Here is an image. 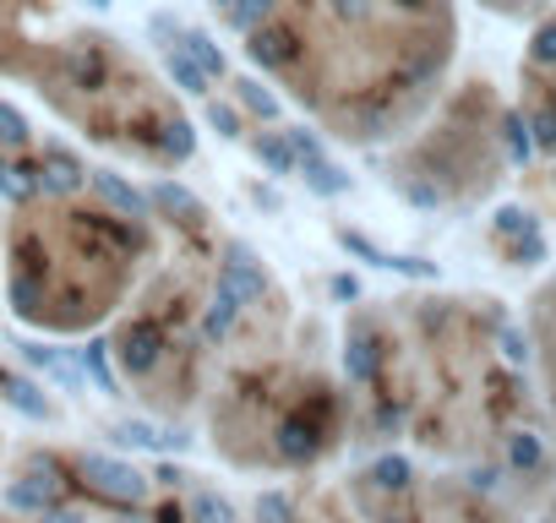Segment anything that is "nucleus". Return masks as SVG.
I'll return each instance as SVG.
<instances>
[{
	"label": "nucleus",
	"mask_w": 556,
	"mask_h": 523,
	"mask_svg": "<svg viewBox=\"0 0 556 523\" xmlns=\"http://www.w3.org/2000/svg\"><path fill=\"white\" fill-rule=\"evenodd\" d=\"M245 55H251L262 72H285V66L301 61V34H295L290 23H262V28H251Z\"/></svg>",
	"instance_id": "nucleus-1"
},
{
	"label": "nucleus",
	"mask_w": 556,
	"mask_h": 523,
	"mask_svg": "<svg viewBox=\"0 0 556 523\" xmlns=\"http://www.w3.org/2000/svg\"><path fill=\"white\" fill-rule=\"evenodd\" d=\"M83 480H93L104 496H115V501H142L148 496V480L131 469V463H115V458H99V452H88L83 458Z\"/></svg>",
	"instance_id": "nucleus-2"
},
{
	"label": "nucleus",
	"mask_w": 556,
	"mask_h": 523,
	"mask_svg": "<svg viewBox=\"0 0 556 523\" xmlns=\"http://www.w3.org/2000/svg\"><path fill=\"white\" fill-rule=\"evenodd\" d=\"M121 366L131 371V377H148L153 366H159V355H164V333H159V322H148V317H137V322H126V333H121Z\"/></svg>",
	"instance_id": "nucleus-3"
},
{
	"label": "nucleus",
	"mask_w": 556,
	"mask_h": 523,
	"mask_svg": "<svg viewBox=\"0 0 556 523\" xmlns=\"http://www.w3.org/2000/svg\"><path fill=\"white\" fill-rule=\"evenodd\" d=\"M317 447H323V420H306V414H290L273 436V452L285 463H306V458H317Z\"/></svg>",
	"instance_id": "nucleus-4"
},
{
	"label": "nucleus",
	"mask_w": 556,
	"mask_h": 523,
	"mask_svg": "<svg viewBox=\"0 0 556 523\" xmlns=\"http://www.w3.org/2000/svg\"><path fill=\"white\" fill-rule=\"evenodd\" d=\"M39 191H45V196H72V191H83V164H77L66 148H50L45 164H39Z\"/></svg>",
	"instance_id": "nucleus-5"
},
{
	"label": "nucleus",
	"mask_w": 556,
	"mask_h": 523,
	"mask_svg": "<svg viewBox=\"0 0 556 523\" xmlns=\"http://www.w3.org/2000/svg\"><path fill=\"white\" fill-rule=\"evenodd\" d=\"M218 279L240 295V306L262 301V273H256V262L245 256V245H229V262H224V273H218Z\"/></svg>",
	"instance_id": "nucleus-6"
},
{
	"label": "nucleus",
	"mask_w": 556,
	"mask_h": 523,
	"mask_svg": "<svg viewBox=\"0 0 556 523\" xmlns=\"http://www.w3.org/2000/svg\"><path fill=\"white\" fill-rule=\"evenodd\" d=\"M93 186H99V196H104L110 207H121V213H131V218H148V207H153V196H142L137 186H126L115 169H93Z\"/></svg>",
	"instance_id": "nucleus-7"
},
{
	"label": "nucleus",
	"mask_w": 556,
	"mask_h": 523,
	"mask_svg": "<svg viewBox=\"0 0 556 523\" xmlns=\"http://www.w3.org/2000/svg\"><path fill=\"white\" fill-rule=\"evenodd\" d=\"M344 371H350V382H377V339L366 333V328H355L350 333V344H344Z\"/></svg>",
	"instance_id": "nucleus-8"
},
{
	"label": "nucleus",
	"mask_w": 556,
	"mask_h": 523,
	"mask_svg": "<svg viewBox=\"0 0 556 523\" xmlns=\"http://www.w3.org/2000/svg\"><path fill=\"white\" fill-rule=\"evenodd\" d=\"M0 398H7L12 409H23L28 420H45V414H50V404H45V393H39L34 382H23V377H12V371H0Z\"/></svg>",
	"instance_id": "nucleus-9"
},
{
	"label": "nucleus",
	"mask_w": 556,
	"mask_h": 523,
	"mask_svg": "<svg viewBox=\"0 0 556 523\" xmlns=\"http://www.w3.org/2000/svg\"><path fill=\"white\" fill-rule=\"evenodd\" d=\"M153 207L175 213L180 224H202V218H207V207H202V202H197L186 186H169V180H164V186H153Z\"/></svg>",
	"instance_id": "nucleus-10"
},
{
	"label": "nucleus",
	"mask_w": 556,
	"mask_h": 523,
	"mask_svg": "<svg viewBox=\"0 0 556 523\" xmlns=\"http://www.w3.org/2000/svg\"><path fill=\"white\" fill-rule=\"evenodd\" d=\"M235 317H240V295L218 279V290H213V306H207V317H202V333L207 339H224L229 328H235Z\"/></svg>",
	"instance_id": "nucleus-11"
},
{
	"label": "nucleus",
	"mask_w": 556,
	"mask_h": 523,
	"mask_svg": "<svg viewBox=\"0 0 556 523\" xmlns=\"http://www.w3.org/2000/svg\"><path fill=\"white\" fill-rule=\"evenodd\" d=\"M0 196H12V202L39 196V169H23V164H12V158H0Z\"/></svg>",
	"instance_id": "nucleus-12"
},
{
	"label": "nucleus",
	"mask_w": 556,
	"mask_h": 523,
	"mask_svg": "<svg viewBox=\"0 0 556 523\" xmlns=\"http://www.w3.org/2000/svg\"><path fill=\"white\" fill-rule=\"evenodd\" d=\"M180 50H186V55H191V61H197V66H202L207 77H224V50H218V44H213V39L202 34V28L180 34Z\"/></svg>",
	"instance_id": "nucleus-13"
},
{
	"label": "nucleus",
	"mask_w": 556,
	"mask_h": 523,
	"mask_svg": "<svg viewBox=\"0 0 556 523\" xmlns=\"http://www.w3.org/2000/svg\"><path fill=\"white\" fill-rule=\"evenodd\" d=\"M61 66H66L72 88H99V82H104V55H99V50H72Z\"/></svg>",
	"instance_id": "nucleus-14"
},
{
	"label": "nucleus",
	"mask_w": 556,
	"mask_h": 523,
	"mask_svg": "<svg viewBox=\"0 0 556 523\" xmlns=\"http://www.w3.org/2000/svg\"><path fill=\"white\" fill-rule=\"evenodd\" d=\"M169 77L180 82V93H197V99L207 93V72H202V66H197V61H191L180 44H169Z\"/></svg>",
	"instance_id": "nucleus-15"
},
{
	"label": "nucleus",
	"mask_w": 556,
	"mask_h": 523,
	"mask_svg": "<svg viewBox=\"0 0 556 523\" xmlns=\"http://www.w3.org/2000/svg\"><path fill=\"white\" fill-rule=\"evenodd\" d=\"M306 186H312L317 196H339V191H350V175L333 169L328 158H306Z\"/></svg>",
	"instance_id": "nucleus-16"
},
{
	"label": "nucleus",
	"mask_w": 556,
	"mask_h": 523,
	"mask_svg": "<svg viewBox=\"0 0 556 523\" xmlns=\"http://www.w3.org/2000/svg\"><path fill=\"white\" fill-rule=\"evenodd\" d=\"M273 12H278V0H235V7H229V23H235L240 34H251V28L273 23Z\"/></svg>",
	"instance_id": "nucleus-17"
},
{
	"label": "nucleus",
	"mask_w": 556,
	"mask_h": 523,
	"mask_svg": "<svg viewBox=\"0 0 556 523\" xmlns=\"http://www.w3.org/2000/svg\"><path fill=\"white\" fill-rule=\"evenodd\" d=\"M256 158H262L273 175H290V169H295V148H290V137H256Z\"/></svg>",
	"instance_id": "nucleus-18"
},
{
	"label": "nucleus",
	"mask_w": 556,
	"mask_h": 523,
	"mask_svg": "<svg viewBox=\"0 0 556 523\" xmlns=\"http://www.w3.org/2000/svg\"><path fill=\"white\" fill-rule=\"evenodd\" d=\"M191 148H197V137H191L186 120H164V126H159V153H169V158H191Z\"/></svg>",
	"instance_id": "nucleus-19"
},
{
	"label": "nucleus",
	"mask_w": 556,
	"mask_h": 523,
	"mask_svg": "<svg viewBox=\"0 0 556 523\" xmlns=\"http://www.w3.org/2000/svg\"><path fill=\"white\" fill-rule=\"evenodd\" d=\"M104 349H110V344H99V339H93L88 349H77V366H83V371H88V377H93L104 393H115V377H110V355H104Z\"/></svg>",
	"instance_id": "nucleus-20"
},
{
	"label": "nucleus",
	"mask_w": 556,
	"mask_h": 523,
	"mask_svg": "<svg viewBox=\"0 0 556 523\" xmlns=\"http://www.w3.org/2000/svg\"><path fill=\"white\" fill-rule=\"evenodd\" d=\"M235 93H240V104H245V110H256L262 120H273V115H278V99H273V93H267V88H262L256 77L235 82Z\"/></svg>",
	"instance_id": "nucleus-21"
},
{
	"label": "nucleus",
	"mask_w": 556,
	"mask_h": 523,
	"mask_svg": "<svg viewBox=\"0 0 556 523\" xmlns=\"http://www.w3.org/2000/svg\"><path fill=\"white\" fill-rule=\"evenodd\" d=\"M23 355H28V366H39V371H50L55 382H66V387L77 382V371H72V366H66V360H61L55 349H45V344H28Z\"/></svg>",
	"instance_id": "nucleus-22"
},
{
	"label": "nucleus",
	"mask_w": 556,
	"mask_h": 523,
	"mask_svg": "<svg viewBox=\"0 0 556 523\" xmlns=\"http://www.w3.org/2000/svg\"><path fill=\"white\" fill-rule=\"evenodd\" d=\"M371 485L377 490H409V458H382L371 469Z\"/></svg>",
	"instance_id": "nucleus-23"
},
{
	"label": "nucleus",
	"mask_w": 556,
	"mask_h": 523,
	"mask_svg": "<svg viewBox=\"0 0 556 523\" xmlns=\"http://www.w3.org/2000/svg\"><path fill=\"white\" fill-rule=\"evenodd\" d=\"M12 306H17L23 317H39V311H45V290H39L28 273H17V279H12Z\"/></svg>",
	"instance_id": "nucleus-24"
},
{
	"label": "nucleus",
	"mask_w": 556,
	"mask_h": 523,
	"mask_svg": "<svg viewBox=\"0 0 556 523\" xmlns=\"http://www.w3.org/2000/svg\"><path fill=\"white\" fill-rule=\"evenodd\" d=\"M256 523H295V501L278 496V490L256 496Z\"/></svg>",
	"instance_id": "nucleus-25"
},
{
	"label": "nucleus",
	"mask_w": 556,
	"mask_h": 523,
	"mask_svg": "<svg viewBox=\"0 0 556 523\" xmlns=\"http://www.w3.org/2000/svg\"><path fill=\"white\" fill-rule=\"evenodd\" d=\"M529 61H534V66H545V72L556 66V23H540V28H534V44H529Z\"/></svg>",
	"instance_id": "nucleus-26"
},
{
	"label": "nucleus",
	"mask_w": 556,
	"mask_h": 523,
	"mask_svg": "<svg viewBox=\"0 0 556 523\" xmlns=\"http://www.w3.org/2000/svg\"><path fill=\"white\" fill-rule=\"evenodd\" d=\"M23 142H28V120L12 104H0V148H23Z\"/></svg>",
	"instance_id": "nucleus-27"
},
{
	"label": "nucleus",
	"mask_w": 556,
	"mask_h": 523,
	"mask_svg": "<svg viewBox=\"0 0 556 523\" xmlns=\"http://www.w3.org/2000/svg\"><path fill=\"white\" fill-rule=\"evenodd\" d=\"M121 442H131V447H153V452L169 447V436H159L148 420H126V425H121Z\"/></svg>",
	"instance_id": "nucleus-28"
},
{
	"label": "nucleus",
	"mask_w": 556,
	"mask_h": 523,
	"mask_svg": "<svg viewBox=\"0 0 556 523\" xmlns=\"http://www.w3.org/2000/svg\"><path fill=\"white\" fill-rule=\"evenodd\" d=\"M191 518H197V523H229L235 512H229V501H218L213 490H202V496L191 501Z\"/></svg>",
	"instance_id": "nucleus-29"
},
{
	"label": "nucleus",
	"mask_w": 556,
	"mask_h": 523,
	"mask_svg": "<svg viewBox=\"0 0 556 523\" xmlns=\"http://www.w3.org/2000/svg\"><path fill=\"white\" fill-rule=\"evenodd\" d=\"M328 7H333V17H344V23H371L377 0H328Z\"/></svg>",
	"instance_id": "nucleus-30"
},
{
	"label": "nucleus",
	"mask_w": 556,
	"mask_h": 523,
	"mask_svg": "<svg viewBox=\"0 0 556 523\" xmlns=\"http://www.w3.org/2000/svg\"><path fill=\"white\" fill-rule=\"evenodd\" d=\"M540 339L551 344V366H556V290L540 301Z\"/></svg>",
	"instance_id": "nucleus-31"
},
{
	"label": "nucleus",
	"mask_w": 556,
	"mask_h": 523,
	"mask_svg": "<svg viewBox=\"0 0 556 523\" xmlns=\"http://www.w3.org/2000/svg\"><path fill=\"white\" fill-rule=\"evenodd\" d=\"M290 148H295V158H323V137H317V131H306V126H295V131H290Z\"/></svg>",
	"instance_id": "nucleus-32"
},
{
	"label": "nucleus",
	"mask_w": 556,
	"mask_h": 523,
	"mask_svg": "<svg viewBox=\"0 0 556 523\" xmlns=\"http://www.w3.org/2000/svg\"><path fill=\"white\" fill-rule=\"evenodd\" d=\"M207 120H213V131H218V137H235V126H240L229 104H207Z\"/></svg>",
	"instance_id": "nucleus-33"
},
{
	"label": "nucleus",
	"mask_w": 556,
	"mask_h": 523,
	"mask_svg": "<svg viewBox=\"0 0 556 523\" xmlns=\"http://www.w3.org/2000/svg\"><path fill=\"white\" fill-rule=\"evenodd\" d=\"M388 7H393V12H404V17H426V12L437 7V0H388Z\"/></svg>",
	"instance_id": "nucleus-34"
},
{
	"label": "nucleus",
	"mask_w": 556,
	"mask_h": 523,
	"mask_svg": "<svg viewBox=\"0 0 556 523\" xmlns=\"http://www.w3.org/2000/svg\"><path fill=\"white\" fill-rule=\"evenodd\" d=\"M148 28H153V39H175V34H180V23H175L169 12H159V17L148 23Z\"/></svg>",
	"instance_id": "nucleus-35"
},
{
	"label": "nucleus",
	"mask_w": 556,
	"mask_h": 523,
	"mask_svg": "<svg viewBox=\"0 0 556 523\" xmlns=\"http://www.w3.org/2000/svg\"><path fill=\"white\" fill-rule=\"evenodd\" d=\"M39 523H83V518H77V512H66V507H45V512H39Z\"/></svg>",
	"instance_id": "nucleus-36"
},
{
	"label": "nucleus",
	"mask_w": 556,
	"mask_h": 523,
	"mask_svg": "<svg viewBox=\"0 0 556 523\" xmlns=\"http://www.w3.org/2000/svg\"><path fill=\"white\" fill-rule=\"evenodd\" d=\"M333 295H339V301H355L361 290H355V279H333Z\"/></svg>",
	"instance_id": "nucleus-37"
},
{
	"label": "nucleus",
	"mask_w": 556,
	"mask_h": 523,
	"mask_svg": "<svg viewBox=\"0 0 556 523\" xmlns=\"http://www.w3.org/2000/svg\"><path fill=\"white\" fill-rule=\"evenodd\" d=\"M159 523H180V507H175V501H169V507H164V512H159Z\"/></svg>",
	"instance_id": "nucleus-38"
},
{
	"label": "nucleus",
	"mask_w": 556,
	"mask_h": 523,
	"mask_svg": "<svg viewBox=\"0 0 556 523\" xmlns=\"http://www.w3.org/2000/svg\"><path fill=\"white\" fill-rule=\"evenodd\" d=\"M207 7H224V12H229V7H235V0H207Z\"/></svg>",
	"instance_id": "nucleus-39"
}]
</instances>
